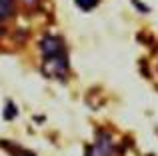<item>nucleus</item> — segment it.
<instances>
[{
    "mask_svg": "<svg viewBox=\"0 0 158 156\" xmlns=\"http://www.w3.org/2000/svg\"><path fill=\"white\" fill-rule=\"evenodd\" d=\"M22 4H26V6H34V4H38V0H20Z\"/></svg>",
    "mask_w": 158,
    "mask_h": 156,
    "instance_id": "423d86ee",
    "label": "nucleus"
},
{
    "mask_svg": "<svg viewBox=\"0 0 158 156\" xmlns=\"http://www.w3.org/2000/svg\"><path fill=\"white\" fill-rule=\"evenodd\" d=\"M74 2H76L78 8H82V10H92L100 0H74Z\"/></svg>",
    "mask_w": 158,
    "mask_h": 156,
    "instance_id": "7ed1b4c3",
    "label": "nucleus"
},
{
    "mask_svg": "<svg viewBox=\"0 0 158 156\" xmlns=\"http://www.w3.org/2000/svg\"><path fill=\"white\" fill-rule=\"evenodd\" d=\"M12 14V0H2V20Z\"/></svg>",
    "mask_w": 158,
    "mask_h": 156,
    "instance_id": "20e7f679",
    "label": "nucleus"
},
{
    "mask_svg": "<svg viewBox=\"0 0 158 156\" xmlns=\"http://www.w3.org/2000/svg\"><path fill=\"white\" fill-rule=\"evenodd\" d=\"M114 152H116V148L112 146L108 136H98L96 144L92 148H88V156H114Z\"/></svg>",
    "mask_w": 158,
    "mask_h": 156,
    "instance_id": "f03ea898",
    "label": "nucleus"
},
{
    "mask_svg": "<svg viewBox=\"0 0 158 156\" xmlns=\"http://www.w3.org/2000/svg\"><path fill=\"white\" fill-rule=\"evenodd\" d=\"M40 48H42V72L50 78H64L68 72V56L62 38L44 36L40 40Z\"/></svg>",
    "mask_w": 158,
    "mask_h": 156,
    "instance_id": "f257e3e1",
    "label": "nucleus"
},
{
    "mask_svg": "<svg viewBox=\"0 0 158 156\" xmlns=\"http://www.w3.org/2000/svg\"><path fill=\"white\" fill-rule=\"evenodd\" d=\"M14 116H16V106L12 104V102H6V110H4V118H6V120H12Z\"/></svg>",
    "mask_w": 158,
    "mask_h": 156,
    "instance_id": "39448f33",
    "label": "nucleus"
}]
</instances>
